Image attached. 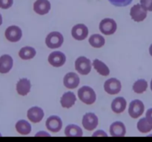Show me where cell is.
Listing matches in <instances>:
<instances>
[{"label": "cell", "instance_id": "2e32d148", "mask_svg": "<svg viewBox=\"0 0 152 142\" xmlns=\"http://www.w3.org/2000/svg\"><path fill=\"white\" fill-rule=\"evenodd\" d=\"M31 89V81L26 78L19 79L16 84V91L19 96H25L30 93Z\"/></svg>", "mask_w": 152, "mask_h": 142}, {"label": "cell", "instance_id": "836d02e7", "mask_svg": "<svg viewBox=\"0 0 152 142\" xmlns=\"http://www.w3.org/2000/svg\"><path fill=\"white\" fill-rule=\"evenodd\" d=\"M149 53H150V55L152 56V44L150 45V47H149Z\"/></svg>", "mask_w": 152, "mask_h": 142}, {"label": "cell", "instance_id": "277c9868", "mask_svg": "<svg viewBox=\"0 0 152 142\" xmlns=\"http://www.w3.org/2000/svg\"><path fill=\"white\" fill-rule=\"evenodd\" d=\"M99 28L101 33L104 35H112L117 29V22L111 18H105L100 22Z\"/></svg>", "mask_w": 152, "mask_h": 142}, {"label": "cell", "instance_id": "9a60e30c", "mask_svg": "<svg viewBox=\"0 0 152 142\" xmlns=\"http://www.w3.org/2000/svg\"><path fill=\"white\" fill-rule=\"evenodd\" d=\"M44 111L39 106H32L27 112V117L33 123H39L44 117Z\"/></svg>", "mask_w": 152, "mask_h": 142}, {"label": "cell", "instance_id": "9c48e42d", "mask_svg": "<svg viewBox=\"0 0 152 142\" xmlns=\"http://www.w3.org/2000/svg\"><path fill=\"white\" fill-rule=\"evenodd\" d=\"M4 36L7 41L10 42H17L22 38V31L19 27L12 25L6 29Z\"/></svg>", "mask_w": 152, "mask_h": 142}, {"label": "cell", "instance_id": "7a4b0ae2", "mask_svg": "<svg viewBox=\"0 0 152 142\" xmlns=\"http://www.w3.org/2000/svg\"><path fill=\"white\" fill-rule=\"evenodd\" d=\"M63 42V36L57 31L50 33L45 38V44L50 49L59 48L62 45Z\"/></svg>", "mask_w": 152, "mask_h": 142}, {"label": "cell", "instance_id": "ac0fdd59", "mask_svg": "<svg viewBox=\"0 0 152 142\" xmlns=\"http://www.w3.org/2000/svg\"><path fill=\"white\" fill-rule=\"evenodd\" d=\"M110 134L114 137H123L126 133L124 124L121 121H115L110 126Z\"/></svg>", "mask_w": 152, "mask_h": 142}, {"label": "cell", "instance_id": "484cf974", "mask_svg": "<svg viewBox=\"0 0 152 142\" xmlns=\"http://www.w3.org/2000/svg\"><path fill=\"white\" fill-rule=\"evenodd\" d=\"M137 130L142 133H149L152 130V124L147 120L146 118H142L137 122Z\"/></svg>", "mask_w": 152, "mask_h": 142}, {"label": "cell", "instance_id": "f1b7e54d", "mask_svg": "<svg viewBox=\"0 0 152 142\" xmlns=\"http://www.w3.org/2000/svg\"><path fill=\"white\" fill-rule=\"evenodd\" d=\"M13 0H0V8L8 9L13 5Z\"/></svg>", "mask_w": 152, "mask_h": 142}, {"label": "cell", "instance_id": "5b68a950", "mask_svg": "<svg viewBox=\"0 0 152 142\" xmlns=\"http://www.w3.org/2000/svg\"><path fill=\"white\" fill-rule=\"evenodd\" d=\"M145 106L142 101L139 99L133 100L129 104V114L132 118H137L143 114Z\"/></svg>", "mask_w": 152, "mask_h": 142}, {"label": "cell", "instance_id": "d6a6232c", "mask_svg": "<svg viewBox=\"0 0 152 142\" xmlns=\"http://www.w3.org/2000/svg\"><path fill=\"white\" fill-rule=\"evenodd\" d=\"M36 136H48V137H49V136H50V135L49 134V133H46V132L41 131L37 133V134H36Z\"/></svg>", "mask_w": 152, "mask_h": 142}, {"label": "cell", "instance_id": "e0dca14e", "mask_svg": "<svg viewBox=\"0 0 152 142\" xmlns=\"http://www.w3.org/2000/svg\"><path fill=\"white\" fill-rule=\"evenodd\" d=\"M13 58L9 55H3L0 57V73H7L13 67Z\"/></svg>", "mask_w": 152, "mask_h": 142}, {"label": "cell", "instance_id": "cb8c5ba5", "mask_svg": "<svg viewBox=\"0 0 152 142\" xmlns=\"http://www.w3.org/2000/svg\"><path fill=\"white\" fill-rule=\"evenodd\" d=\"M65 134L68 137H80L83 136V132L79 126L69 124L65 129Z\"/></svg>", "mask_w": 152, "mask_h": 142}, {"label": "cell", "instance_id": "d4e9b609", "mask_svg": "<svg viewBox=\"0 0 152 142\" xmlns=\"http://www.w3.org/2000/svg\"><path fill=\"white\" fill-rule=\"evenodd\" d=\"M88 42L91 47L94 48H100L105 45V40L102 36L96 33L91 36L88 39Z\"/></svg>", "mask_w": 152, "mask_h": 142}, {"label": "cell", "instance_id": "3957f363", "mask_svg": "<svg viewBox=\"0 0 152 142\" xmlns=\"http://www.w3.org/2000/svg\"><path fill=\"white\" fill-rule=\"evenodd\" d=\"M75 70L83 75H88L91 70V62L86 56H80L75 61Z\"/></svg>", "mask_w": 152, "mask_h": 142}, {"label": "cell", "instance_id": "d590c367", "mask_svg": "<svg viewBox=\"0 0 152 142\" xmlns=\"http://www.w3.org/2000/svg\"><path fill=\"white\" fill-rule=\"evenodd\" d=\"M151 91H152V79H151Z\"/></svg>", "mask_w": 152, "mask_h": 142}, {"label": "cell", "instance_id": "5bb4252c", "mask_svg": "<svg viewBox=\"0 0 152 142\" xmlns=\"http://www.w3.org/2000/svg\"><path fill=\"white\" fill-rule=\"evenodd\" d=\"M51 8V4L48 0H37L34 3V10L39 15H45L49 13Z\"/></svg>", "mask_w": 152, "mask_h": 142}, {"label": "cell", "instance_id": "8d00e7d4", "mask_svg": "<svg viewBox=\"0 0 152 142\" xmlns=\"http://www.w3.org/2000/svg\"><path fill=\"white\" fill-rule=\"evenodd\" d=\"M0 136H1V134H0Z\"/></svg>", "mask_w": 152, "mask_h": 142}, {"label": "cell", "instance_id": "83f0119b", "mask_svg": "<svg viewBox=\"0 0 152 142\" xmlns=\"http://www.w3.org/2000/svg\"><path fill=\"white\" fill-rule=\"evenodd\" d=\"M108 1L116 7H126L130 4L133 0H108Z\"/></svg>", "mask_w": 152, "mask_h": 142}, {"label": "cell", "instance_id": "7c38bea8", "mask_svg": "<svg viewBox=\"0 0 152 142\" xmlns=\"http://www.w3.org/2000/svg\"><path fill=\"white\" fill-rule=\"evenodd\" d=\"M46 128L52 133H58L62 127V121L59 116L51 115L45 122Z\"/></svg>", "mask_w": 152, "mask_h": 142}, {"label": "cell", "instance_id": "ffe728a7", "mask_svg": "<svg viewBox=\"0 0 152 142\" xmlns=\"http://www.w3.org/2000/svg\"><path fill=\"white\" fill-rule=\"evenodd\" d=\"M127 106L126 100L123 97H117L113 100L111 103V109L115 113H121L124 112Z\"/></svg>", "mask_w": 152, "mask_h": 142}, {"label": "cell", "instance_id": "4fadbf2b", "mask_svg": "<svg viewBox=\"0 0 152 142\" xmlns=\"http://www.w3.org/2000/svg\"><path fill=\"white\" fill-rule=\"evenodd\" d=\"M80 82V77L75 72H68L64 76L63 84L68 89H75L79 86Z\"/></svg>", "mask_w": 152, "mask_h": 142}, {"label": "cell", "instance_id": "4316f807", "mask_svg": "<svg viewBox=\"0 0 152 142\" xmlns=\"http://www.w3.org/2000/svg\"><path fill=\"white\" fill-rule=\"evenodd\" d=\"M148 88V82L145 79H139L135 81L133 84V91L137 94H142L146 91Z\"/></svg>", "mask_w": 152, "mask_h": 142}, {"label": "cell", "instance_id": "6da1fadb", "mask_svg": "<svg viewBox=\"0 0 152 142\" xmlns=\"http://www.w3.org/2000/svg\"><path fill=\"white\" fill-rule=\"evenodd\" d=\"M78 97L82 102L86 104L91 105L96 101V95L91 87L83 86L78 90Z\"/></svg>", "mask_w": 152, "mask_h": 142}, {"label": "cell", "instance_id": "e575fe53", "mask_svg": "<svg viewBox=\"0 0 152 142\" xmlns=\"http://www.w3.org/2000/svg\"><path fill=\"white\" fill-rule=\"evenodd\" d=\"M2 24V16H1V13H0V25H1Z\"/></svg>", "mask_w": 152, "mask_h": 142}, {"label": "cell", "instance_id": "d6986e66", "mask_svg": "<svg viewBox=\"0 0 152 142\" xmlns=\"http://www.w3.org/2000/svg\"><path fill=\"white\" fill-rule=\"evenodd\" d=\"M76 101H77L76 95L73 92L69 91L62 95L60 99V104L62 107L69 109L75 104Z\"/></svg>", "mask_w": 152, "mask_h": 142}, {"label": "cell", "instance_id": "1f68e13d", "mask_svg": "<svg viewBox=\"0 0 152 142\" xmlns=\"http://www.w3.org/2000/svg\"><path fill=\"white\" fill-rule=\"evenodd\" d=\"M145 118H147V120H148V121H150L152 124V108L148 109V110H147L146 113H145Z\"/></svg>", "mask_w": 152, "mask_h": 142}, {"label": "cell", "instance_id": "4dcf8cb0", "mask_svg": "<svg viewBox=\"0 0 152 142\" xmlns=\"http://www.w3.org/2000/svg\"><path fill=\"white\" fill-rule=\"evenodd\" d=\"M92 136H105V137H106V136H108V135H107V133H105V132H104L103 130H99L95 132V133L92 135Z\"/></svg>", "mask_w": 152, "mask_h": 142}, {"label": "cell", "instance_id": "7402d4cb", "mask_svg": "<svg viewBox=\"0 0 152 142\" xmlns=\"http://www.w3.org/2000/svg\"><path fill=\"white\" fill-rule=\"evenodd\" d=\"M37 54L35 49L30 46H25L22 47L19 51V56L23 60H30L34 58Z\"/></svg>", "mask_w": 152, "mask_h": 142}, {"label": "cell", "instance_id": "8992f818", "mask_svg": "<svg viewBox=\"0 0 152 142\" xmlns=\"http://www.w3.org/2000/svg\"><path fill=\"white\" fill-rule=\"evenodd\" d=\"M121 82L117 78H109L104 83V90L109 95L118 94L121 91Z\"/></svg>", "mask_w": 152, "mask_h": 142}, {"label": "cell", "instance_id": "ba28073f", "mask_svg": "<svg viewBox=\"0 0 152 142\" xmlns=\"http://www.w3.org/2000/svg\"><path fill=\"white\" fill-rule=\"evenodd\" d=\"M147 10L140 4H136L130 10V16L136 22H142L147 17Z\"/></svg>", "mask_w": 152, "mask_h": 142}, {"label": "cell", "instance_id": "8fae6325", "mask_svg": "<svg viewBox=\"0 0 152 142\" xmlns=\"http://www.w3.org/2000/svg\"><path fill=\"white\" fill-rule=\"evenodd\" d=\"M98 118L93 112H88L83 115V126L86 130L88 131H92L98 125Z\"/></svg>", "mask_w": 152, "mask_h": 142}, {"label": "cell", "instance_id": "30bf717a", "mask_svg": "<svg viewBox=\"0 0 152 142\" xmlns=\"http://www.w3.org/2000/svg\"><path fill=\"white\" fill-rule=\"evenodd\" d=\"M48 61L49 64L54 67H60L65 64L66 62V56L62 52L54 51L49 55Z\"/></svg>", "mask_w": 152, "mask_h": 142}, {"label": "cell", "instance_id": "603a6c76", "mask_svg": "<svg viewBox=\"0 0 152 142\" xmlns=\"http://www.w3.org/2000/svg\"><path fill=\"white\" fill-rule=\"evenodd\" d=\"M16 130L19 134L23 135H27L30 134L31 132V126L29 123L25 120H19L17 121L15 125Z\"/></svg>", "mask_w": 152, "mask_h": 142}, {"label": "cell", "instance_id": "44dd1931", "mask_svg": "<svg viewBox=\"0 0 152 142\" xmlns=\"http://www.w3.org/2000/svg\"><path fill=\"white\" fill-rule=\"evenodd\" d=\"M93 66L96 72L102 76H108L110 74V69L108 67L99 59H96L94 60Z\"/></svg>", "mask_w": 152, "mask_h": 142}, {"label": "cell", "instance_id": "f546056e", "mask_svg": "<svg viewBox=\"0 0 152 142\" xmlns=\"http://www.w3.org/2000/svg\"><path fill=\"white\" fill-rule=\"evenodd\" d=\"M140 4L147 11H152V0H140Z\"/></svg>", "mask_w": 152, "mask_h": 142}, {"label": "cell", "instance_id": "52a82bcc", "mask_svg": "<svg viewBox=\"0 0 152 142\" xmlns=\"http://www.w3.org/2000/svg\"><path fill=\"white\" fill-rule=\"evenodd\" d=\"M88 28L84 24H77L71 29V36L77 41L85 40L88 36Z\"/></svg>", "mask_w": 152, "mask_h": 142}]
</instances>
